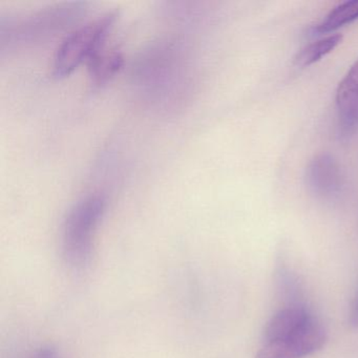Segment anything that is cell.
<instances>
[{"instance_id": "3", "label": "cell", "mask_w": 358, "mask_h": 358, "mask_svg": "<svg viewBox=\"0 0 358 358\" xmlns=\"http://www.w3.org/2000/svg\"><path fill=\"white\" fill-rule=\"evenodd\" d=\"M327 332L318 320L296 336L274 343H264L255 358H305L322 350Z\"/></svg>"}, {"instance_id": "6", "label": "cell", "mask_w": 358, "mask_h": 358, "mask_svg": "<svg viewBox=\"0 0 358 358\" xmlns=\"http://www.w3.org/2000/svg\"><path fill=\"white\" fill-rule=\"evenodd\" d=\"M336 106L343 129L351 131L358 124V60L337 87Z\"/></svg>"}, {"instance_id": "4", "label": "cell", "mask_w": 358, "mask_h": 358, "mask_svg": "<svg viewBox=\"0 0 358 358\" xmlns=\"http://www.w3.org/2000/svg\"><path fill=\"white\" fill-rule=\"evenodd\" d=\"M307 186L316 198L332 200L343 192L345 180L338 162L331 155L315 157L307 169Z\"/></svg>"}, {"instance_id": "2", "label": "cell", "mask_w": 358, "mask_h": 358, "mask_svg": "<svg viewBox=\"0 0 358 358\" xmlns=\"http://www.w3.org/2000/svg\"><path fill=\"white\" fill-rule=\"evenodd\" d=\"M115 22L116 14L108 13L71 32L54 56V77L66 78L81 64H89L103 49Z\"/></svg>"}, {"instance_id": "9", "label": "cell", "mask_w": 358, "mask_h": 358, "mask_svg": "<svg viewBox=\"0 0 358 358\" xmlns=\"http://www.w3.org/2000/svg\"><path fill=\"white\" fill-rule=\"evenodd\" d=\"M357 20L358 0L345 1L331 10L326 18L314 28V32L318 34L334 32L341 27L352 24Z\"/></svg>"}, {"instance_id": "1", "label": "cell", "mask_w": 358, "mask_h": 358, "mask_svg": "<svg viewBox=\"0 0 358 358\" xmlns=\"http://www.w3.org/2000/svg\"><path fill=\"white\" fill-rule=\"evenodd\" d=\"M106 200L92 194L79 200L69 211L62 227V255L74 269L87 267L92 259L94 236L106 213Z\"/></svg>"}, {"instance_id": "5", "label": "cell", "mask_w": 358, "mask_h": 358, "mask_svg": "<svg viewBox=\"0 0 358 358\" xmlns=\"http://www.w3.org/2000/svg\"><path fill=\"white\" fill-rule=\"evenodd\" d=\"M316 320L313 314L303 306H287L276 312L266 324L264 343H274L296 336Z\"/></svg>"}, {"instance_id": "7", "label": "cell", "mask_w": 358, "mask_h": 358, "mask_svg": "<svg viewBox=\"0 0 358 358\" xmlns=\"http://www.w3.org/2000/svg\"><path fill=\"white\" fill-rule=\"evenodd\" d=\"M123 57L118 51L103 49L89 62L90 77L94 85H103L120 70Z\"/></svg>"}, {"instance_id": "11", "label": "cell", "mask_w": 358, "mask_h": 358, "mask_svg": "<svg viewBox=\"0 0 358 358\" xmlns=\"http://www.w3.org/2000/svg\"><path fill=\"white\" fill-rule=\"evenodd\" d=\"M33 358H59V355H58L55 348L51 347V345H45L35 353Z\"/></svg>"}, {"instance_id": "8", "label": "cell", "mask_w": 358, "mask_h": 358, "mask_svg": "<svg viewBox=\"0 0 358 358\" xmlns=\"http://www.w3.org/2000/svg\"><path fill=\"white\" fill-rule=\"evenodd\" d=\"M341 41H343V36L341 34H333L306 45L295 56V66L299 68H307L316 64L331 52L334 51L341 45Z\"/></svg>"}, {"instance_id": "10", "label": "cell", "mask_w": 358, "mask_h": 358, "mask_svg": "<svg viewBox=\"0 0 358 358\" xmlns=\"http://www.w3.org/2000/svg\"><path fill=\"white\" fill-rule=\"evenodd\" d=\"M349 322L350 326L358 328V284L352 299L351 308H350Z\"/></svg>"}]
</instances>
